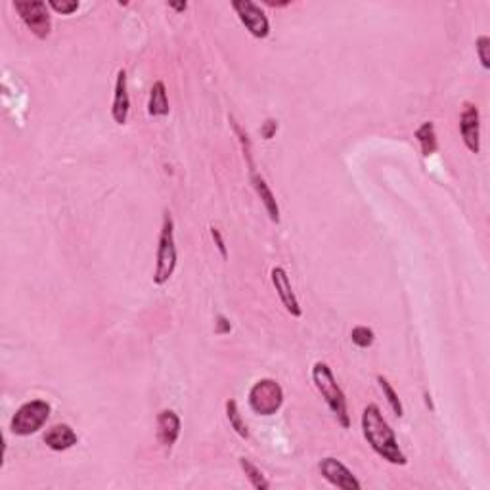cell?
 <instances>
[{
    "mask_svg": "<svg viewBox=\"0 0 490 490\" xmlns=\"http://www.w3.org/2000/svg\"><path fill=\"white\" fill-rule=\"evenodd\" d=\"M362 433H364L368 444L380 458H383L392 466H406L408 464L406 454L402 452V448L398 447L395 431L387 423L377 405H368L362 412Z\"/></svg>",
    "mask_w": 490,
    "mask_h": 490,
    "instance_id": "obj_1",
    "label": "cell"
},
{
    "mask_svg": "<svg viewBox=\"0 0 490 490\" xmlns=\"http://www.w3.org/2000/svg\"><path fill=\"white\" fill-rule=\"evenodd\" d=\"M313 383L325 400V405L330 406V410L333 412L337 423L343 429L350 427V416L349 408H347V397H345L343 389L337 383L335 375L331 372V368L325 362H316L313 366Z\"/></svg>",
    "mask_w": 490,
    "mask_h": 490,
    "instance_id": "obj_2",
    "label": "cell"
},
{
    "mask_svg": "<svg viewBox=\"0 0 490 490\" xmlns=\"http://www.w3.org/2000/svg\"><path fill=\"white\" fill-rule=\"evenodd\" d=\"M178 263L177 241H174V221L171 213L163 214L160 241H157V255H155V270H153V283L165 286L174 274Z\"/></svg>",
    "mask_w": 490,
    "mask_h": 490,
    "instance_id": "obj_3",
    "label": "cell"
},
{
    "mask_svg": "<svg viewBox=\"0 0 490 490\" xmlns=\"http://www.w3.org/2000/svg\"><path fill=\"white\" fill-rule=\"evenodd\" d=\"M50 412H52V408H50L46 400H41V398L29 400V402H25L16 410L12 422H10V429H12L14 435H33V433H37L38 429H43L44 423L48 422Z\"/></svg>",
    "mask_w": 490,
    "mask_h": 490,
    "instance_id": "obj_4",
    "label": "cell"
},
{
    "mask_svg": "<svg viewBox=\"0 0 490 490\" xmlns=\"http://www.w3.org/2000/svg\"><path fill=\"white\" fill-rule=\"evenodd\" d=\"M249 408L257 416H274L283 405V389L280 383L270 377L255 381V385L249 389Z\"/></svg>",
    "mask_w": 490,
    "mask_h": 490,
    "instance_id": "obj_5",
    "label": "cell"
},
{
    "mask_svg": "<svg viewBox=\"0 0 490 490\" xmlns=\"http://www.w3.org/2000/svg\"><path fill=\"white\" fill-rule=\"evenodd\" d=\"M14 10L19 14L25 27L35 37L41 38V41L48 38L50 31H52V18H50L46 2H41V0H16Z\"/></svg>",
    "mask_w": 490,
    "mask_h": 490,
    "instance_id": "obj_6",
    "label": "cell"
},
{
    "mask_svg": "<svg viewBox=\"0 0 490 490\" xmlns=\"http://www.w3.org/2000/svg\"><path fill=\"white\" fill-rule=\"evenodd\" d=\"M232 8L239 21L245 25V29L251 33L255 38H266L270 35V21L264 10L257 6L251 0H234Z\"/></svg>",
    "mask_w": 490,
    "mask_h": 490,
    "instance_id": "obj_7",
    "label": "cell"
},
{
    "mask_svg": "<svg viewBox=\"0 0 490 490\" xmlns=\"http://www.w3.org/2000/svg\"><path fill=\"white\" fill-rule=\"evenodd\" d=\"M318 469L322 477L330 484L341 490H360V481L353 475L349 467L341 464L337 458H324L318 464Z\"/></svg>",
    "mask_w": 490,
    "mask_h": 490,
    "instance_id": "obj_8",
    "label": "cell"
},
{
    "mask_svg": "<svg viewBox=\"0 0 490 490\" xmlns=\"http://www.w3.org/2000/svg\"><path fill=\"white\" fill-rule=\"evenodd\" d=\"M459 132L464 144L471 153L481 152V113L475 104L467 102L459 115Z\"/></svg>",
    "mask_w": 490,
    "mask_h": 490,
    "instance_id": "obj_9",
    "label": "cell"
},
{
    "mask_svg": "<svg viewBox=\"0 0 490 490\" xmlns=\"http://www.w3.org/2000/svg\"><path fill=\"white\" fill-rule=\"evenodd\" d=\"M270 280H272V286H274L276 293H278V297L282 301V305L286 306V311L291 316H295V318H299L301 314H303V308H301L297 295L293 293L288 272L282 266H274V269L270 270Z\"/></svg>",
    "mask_w": 490,
    "mask_h": 490,
    "instance_id": "obj_10",
    "label": "cell"
},
{
    "mask_svg": "<svg viewBox=\"0 0 490 490\" xmlns=\"http://www.w3.org/2000/svg\"><path fill=\"white\" fill-rule=\"evenodd\" d=\"M130 113L129 88H127V71L119 69L115 79V92H113V104H111V117L117 125H127Z\"/></svg>",
    "mask_w": 490,
    "mask_h": 490,
    "instance_id": "obj_11",
    "label": "cell"
},
{
    "mask_svg": "<svg viewBox=\"0 0 490 490\" xmlns=\"http://www.w3.org/2000/svg\"><path fill=\"white\" fill-rule=\"evenodd\" d=\"M155 435L165 448L174 447L180 437V417L174 410H161L155 419Z\"/></svg>",
    "mask_w": 490,
    "mask_h": 490,
    "instance_id": "obj_12",
    "label": "cell"
},
{
    "mask_svg": "<svg viewBox=\"0 0 490 490\" xmlns=\"http://www.w3.org/2000/svg\"><path fill=\"white\" fill-rule=\"evenodd\" d=\"M79 441V437L73 431L71 425L68 423H58V425H52V427L44 433V444L54 450V452H63V450H69L73 448Z\"/></svg>",
    "mask_w": 490,
    "mask_h": 490,
    "instance_id": "obj_13",
    "label": "cell"
},
{
    "mask_svg": "<svg viewBox=\"0 0 490 490\" xmlns=\"http://www.w3.org/2000/svg\"><path fill=\"white\" fill-rule=\"evenodd\" d=\"M251 184L253 188H255V192H257L259 199L263 202L264 209H266V213H269L270 221L272 222H280V207H278V202H276V196L272 194V190H270V186L266 184V180H264L261 174H257V172H251Z\"/></svg>",
    "mask_w": 490,
    "mask_h": 490,
    "instance_id": "obj_14",
    "label": "cell"
},
{
    "mask_svg": "<svg viewBox=\"0 0 490 490\" xmlns=\"http://www.w3.org/2000/svg\"><path fill=\"white\" fill-rule=\"evenodd\" d=\"M169 98H167V88L163 80H155L150 90V100H147V113L152 117H167L169 115Z\"/></svg>",
    "mask_w": 490,
    "mask_h": 490,
    "instance_id": "obj_15",
    "label": "cell"
},
{
    "mask_svg": "<svg viewBox=\"0 0 490 490\" xmlns=\"http://www.w3.org/2000/svg\"><path fill=\"white\" fill-rule=\"evenodd\" d=\"M416 138H417V142H419V147H422V153L425 155V157L433 155V153L439 150L435 125H433L431 121H425L419 125V129L416 130Z\"/></svg>",
    "mask_w": 490,
    "mask_h": 490,
    "instance_id": "obj_16",
    "label": "cell"
},
{
    "mask_svg": "<svg viewBox=\"0 0 490 490\" xmlns=\"http://www.w3.org/2000/svg\"><path fill=\"white\" fill-rule=\"evenodd\" d=\"M239 467H241V471L245 473V477H247V481H249V484H251L253 489H257V490L270 489V481L264 477V473L261 471L255 464H253L251 459L239 458Z\"/></svg>",
    "mask_w": 490,
    "mask_h": 490,
    "instance_id": "obj_17",
    "label": "cell"
},
{
    "mask_svg": "<svg viewBox=\"0 0 490 490\" xmlns=\"http://www.w3.org/2000/svg\"><path fill=\"white\" fill-rule=\"evenodd\" d=\"M226 417L228 422H230V427L238 433V437H241L244 441H247V439H249V429L245 425L244 417H241V412H239L238 408V402H236L234 398L226 400Z\"/></svg>",
    "mask_w": 490,
    "mask_h": 490,
    "instance_id": "obj_18",
    "label": "cell"
},
{
    "mask_svg": "<svg viewBox=\"0 0 490 490\" xmlns=\"http://www.w3.org/2000/svg\"><path fill=\"white\" fill-rule=\"evenodd\" d=\"M377 383H380L381 391H383V397H385L387 405L392 410V414L398 417L405 416V408H402V402L398 398V392L395 391V387L391 385V381L387 380L385 375H377Z\"/></svg>",
    "mask_w": 490,
    "mask_h": 490,
    "instance_id": "obj_19",
    "label": "cell"
},
{
    "mask_svg": "<svg viewBox=\"0 0 490 490\" xmlns=\"http://www.w3.org/2000/svg\"><path fill=\"white\" fill-rule=\"evenodd\" d=\"M230 125H232L234 135L238 136L239 146H241V152H244V157H245V161H247V165H249V171L255 172V163H253V146H251V140H249V135H247V132L239 127V123L236 121L232 115H230Z\"/></svg>",
    "mask_w": 490,
    "mask_h": 490,
    "instance_id": "obj_20",
    "label": "cell"
},
{
    "mask_svg": "<svg viewBox=\"0 0 490 490\" xmlns=\"http://www.w3.org/2000/svg\"><path fill=\"white\" fill-rule=\"evenodd\" d=\"M350 339H353V343L358 347V349H368V347H372L375 341V333L372 328H368V325H356L355 330L350 331Z\"/></svg>",
    "mask_w": 490,
    "mask_h": 490,
    "instance_id": "obj_21",
    "label": "cell"
},
{
    "mask_svg": "<svg viewBox=\"0 0 490 490\" xmlns=\"http://www.w3.org/2000/svg\"><path fill=\"white\" fill-rule=\"evenodd\" d=\"M46 4H48V8H52L54 12L61 14V16H69V14L77 12L80 6L77 0H61V2L60 0H48Z\"/></svg>",
    "mask_w": 490,
    "mask_h": 490,
    "instance_id": "obj_22",
    "label": "cell"
},
{
    "mask_svg": "<svg viewBox=\"0 0 490 490\" xmlns=\"http://www.w3.org/2000/svg\"><path fill=\"white\" fill-rule=\"evenodd\" d=\"M489 48H490V38L486 35H481L475 43V50H477L479 61L483 69H490V56H489Z\"/></svg>",
    "mask_w": 490,
    "mask_h": 490,
    "instance_id": "obj_23",
    "label": "cell"
},
{
    "mask_svg": "<svg viewBox=\"0 0 490 490\" xmlns=\"http://www.w3.org/2000/svg\"><path fill=\"white\" fill-rule=\"evenodd\" d=\"M211 238H213L217 249L221 253L222 259H228V249H226V241L222 238V232L217 226H211Z\"/></svg>",
    "mask_w": 490,
    "mask_h": 490,
    "instance_id": "obj_24",
    "label": "cell"
},
{
    "mask_svg": "<svg viewBox=\"0 0 490 490\" xmlns=\"http://www.w3.org/2000/svg\"><path fill=\"white\" fill-rule=\"evenodd\" d=\"M276 132H278V121H274V119H266V121L263 123V127H261V136H263L264 140H270V138H274Z\"/></svg>",
    "mask_w": 490,
    "mask_h": 490,
    "instance_id": "obj_25",
    "label": "cell"
},
{
    "mask_svg": "<svg viewBox=\"0 0 490 490\" xmlns=\"http://www.w3.org/2000/svg\"><path fill=\"white\" fill-rule=\"evenodd\" d=\"M214 324H217L214 331H217L219 335H226V333H230V331H232V324H230L226 316H222V314H219V316H217V322H214Z\"/></svg>",
    "mask_w": 490,
    "mask_h": 490,
    "instance_id": "obj_26",
    "label": "cell"
},
{
    "mask_svg": "<svg viewBox=\"0 0 490 490\" xmlns=\"http://www.w3.org/2000/svg\"><path fill=\"white\" fill-rule=\"evenodd\" d=\"M169 8L177 10V12H184L188 8V2H169Z\"/></svg>",
    "mask_w": 490,
    "mask_h": 490,
    "instance_id": "obj_27",
    "label": "cell"
},
{
    "mask_svg": "<svg viewBox=\"0 0 490 490\" xmlns=\"http://www.w3.org/2000/svg\"><path fill=\"white\" fill-rule=\"evenodd\" d=\"M264 4H269V6H272V8H286V6H289L288 0H286V2H272V0H264Z\"/></svg>",
    "mask_w": 490,
    "mask_h": 490,
    "instance_id": "obj_28",
    "label": "cell"
},
{
    "mask_svg": "<svg viewBox=\"0 0 490 490\" xmlns=\"http://www.w3.org/2000/svg\"><path fill=\"white\" fill-rule=\"evenodd\" d=\"M425 405H427L431 410H435V406H433V400H431V395H429V392H425Z\"/></svg>",
    "mask_w": 490,
    "mask_h": 490,
    "instance_id": "obj_29",
    "label": "cell"
}]
</instances>
